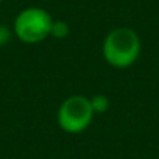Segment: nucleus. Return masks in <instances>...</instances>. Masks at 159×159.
Instances as JSON below:
<instances>
[{"instance_id":"1","label":"nucleus","mask_w":159,"mask_h":159,"mask_svg":"<svg viewBox=\"0 0 159 159\" xmlns=\"http://www.w3.org/2000/svg\"><path fill=\"white\" fill-rule=\"evenodd\" d=\"M102 52L109 66L116 69H125L137 61L140 55V39L134 30L120 27L106 34Z\"/></svg>"},{"instance_id":"2","label":"nucleus","mask_w":159,"mask_h":159,"mask_svg":"<svg viewBox=\"0 0 159 159\" xmlns=\"http://www.w3.org/2000/svg\"><path fill=\"white\" fill-rule=\"evenodd\" d=\"M53 19L42 8H25L14 19V33L25 44H38L50 36Z\"/></svg>"},{"instance_id":"3","label":"nucleus","mask_w":159,"mask_h":159,"mask_svg":"<svg viewBox=\"0 0 159 159\" xmlns=\"http://www.w3.org/2000/svg\"><path fill=\"white\" fill-rule=\"evenodd\" d=\"M94 114L88 97L72 95L67 97L58 109V125L69 134H78L91 125Z\"/></svg>"},{"instance_id":"4","label":"nucleus","mask_w":159,"mask_h":159,"mask_svg":"<svg viewBox=\"0 0 159 159\" xmlns=\"http://www.w3.org/2000/svg\"><path fill=\"white\" fill-rule=\"evenodd\" d=\"M69 33H70V27L66 20H53L50 28V36H53L55 39H64L69 36Z\"/></svg>"},{"instance_id":"5","label":"nucleus","mask_w":159,"mask_h":159,"mask_svg":"<svg viewBox=\"0 0 159 159\" xmlns=\"http://www.w3.org/2000/svg\"><path fill=\"white\" fill-rule=\"evenodd\" d=\"M89 100H91V106H92L95 114H103L109 108V98L106 95H103V94H97V95H94Z\"/></svg>"},{"instance_id":"6","label":"nucleus","mask_w":159,"mask_h":159,"mask_svg":"<svg viewBox=\"0 0 159 159\" xmlns=\"http://www.w3.org/2000/svg\"><path fill=\"white\" fill-rule=\"evenodd\" d=\"M11 39V31L7 25H0V47H3L8 44V41Z\"/></svg>"},{"instance_id":"7","label":"nucleus","mask_w":159,"mask_h":159,"mask_svg":"<svg viewBox=\"0 0 159 159\" xmlns=\"http://www.w3.org/2000/svg\"><path fill=\"white\" fill-rule=\"evenodd\" d=\"M0 3H2V0H0Z\"/></svg>"}]
</instances>
